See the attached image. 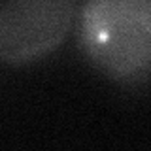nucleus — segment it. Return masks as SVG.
<instances>
[{"instance_id": "obj_1", "label": "nucleus", "mask_w": 151, "mask_h": 151, "mask_svg": "<svg viewBox=\"0 0 151 151\" xmlns=\"http://www.w3.org/2000/svg\"><path fill=\"white\" fill-rule=\"evenodd\" d=\"M81 44L115 79L151 74V0H83Z\"/></svg>"}, {"instance_id": "obj_2", "label": "nucleus", "mask_w": 151, "mask_h": 151, "mask_svg": "<svg viewBox=\"0 0 151 151\" xmlns=\"http://www.w3.org/2000/svg\"><path fill=\"white\" fill-rule=\"evenodd\" d=\"M74 17V0H4L0 59L8 64H23L47 55L66 38Z\"/></svg>"}]
</instances>
